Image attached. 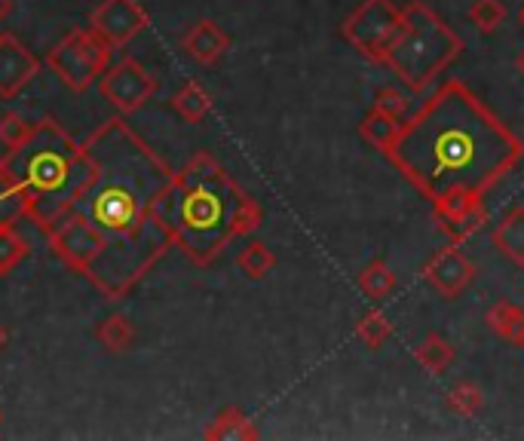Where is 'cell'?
<instances>
[{"label": "cell", "mask_w": 524, "mask_h": 441, "mask_svg": "<svg viewBox=\"0 0 524 441\" xmlns=\"http://www.w3.org/2000/svg\"><path fill=\"white\" fill-rule=\"evenodd\" d=\"M518 135L460 80H445L430 102L405 120L390 144V163L430 200L466 193L485 200L518 163Z\"/></svg>", "instance_id": "cell-1"}, {"label": "cell", "mask_w": 524, "mask_h": 441, "mask_svg": "<svg viewBox=\"0 0 524 441\" xmlns=\"http://www.w3.org/2000/svg\"><path fill=\"white\" fill-rule=\"evenodd\" d=\"M172 245L197 267H212L233 239L255 233L264 212L252 193L209 154L197 151L172 175L154 206Z\"/></svg>", "instance_id": "cell-2"}, {"label": "cell", "mask_w": 524, "mask_h": 441, "mask_svg": "<svg viewBox=\"0 0 524 441\" xmlns=\"http://www.w3.org/2000/svg\"><path fill=\"white\" fill-rule=\"evenodd\" d=\"M83 151L92 175L74 209L83 212L95 230L108 239L126 236L154 215L160 193L175 172L123 117L102 123L83 141Z\"/></svg>", "instance_id": "cell-3"}, {"label": "cell", "mask_w": 524, "mask_h": 441, "mask_svg": "<svg viewBox=\"0 0 524 441\" xmlns=\"http://www.w3.org/2000/svg\"><path fill=\"white\" fill-rule=\"evenodd\" d=\"M28 193L31 218L43 233L50 230L68 209L77 206L83 187L89 184L92 166L83 151V144L59 126L53 117H46L31 126L28 138L0 157Z\"/></svg>", "instance_id": "cell-4"}, {"label": "cell", "mask_w": 524, "mask_h": 441, "mask_svg": "<svg viewBox=\"0 0 524 441\" xmlns=\"http://www.w3.org/2000/svg\"><path fill=\"white\" fill-rule=\"evenodd\" d=\"M460 53L463 37L423 0H411L402 10V28L384 65L411 92H426L436 83V77L448 71L451 62H457Z\"/></svg>", "instance_id": "cell-5"}, {"label": "cell", "mask_w": 524, "mask_h": 441, "mask_svg": "<svg viewBox=\"0 0 524 441\" xmlns=\"http://www.w3.org/2000/svg\"><path fill=\"white\" fill-rule=\"evenodd\" d=\"M169 249H172V233L157 215H151L132 233L111 236L102 255L86 267L83 276L99 288L108 301H123L126 294L163 261Z\"/></svg>", "instance_id": "cell-6"}, {"label": "cell", "mask_w": 524, "mask_h": 441, "mask_svg": "<svg viewBox=\"0 0 524 441\" xmlns=\"http://www.w3.org/2000/svg\"><path fill=\"white\" fill-rule=\"evenodd\" d=\"M114 62V46H108L92 28H77L65 34L46 56L50 68L71 92H86Z\"/></svg>", "instance_id": "cell-7"}, {"label": "cell", "mask_w": 524, "mask_h": 441, "mask_svg": "<svg viewBox=\"0 0 524 441\" xmlns=\"http://www.w3.org/2000/svg\"><path fill=\"white\" fill-rule=\"evenodd\" d=\"M399 28H402V10L393 0H362L341 25V34L368 62L384 65L390 46L399 37Z\"/></svg>", "instance_id": "cell-8"}, {"label": "cell", "mask_w": 524, "mask_h": 441, "mask_svg": "<svg viewBox=\"0 0 524 441\" xmlns=\"http://www.w3.org/2000/svg\"><path fill=\"white\" fill-rule=\"evenodd\" d=\"M46 242H50L53 255L74 273H86V267L102 255L108 245V236L95 230L83 212L68 209L50 230H46Z\"/></svg>", "instance_id": "cell-9"}, {"label": "cell", "mask_w": 524, "mask_h": 441, "mask_svg": "<svg viewBox=\"0 0 524 441\" xmlns=\"http://www.w3.org/2000/svg\"><path fill=\"white\" fill-rule=\"evenodd\" d=\"M157 86H160L157 77L132 56H123L120 62H111V68L99 77L102 98L114 111H120L123 117L145 108L157 95Z\"/></svg>", "instance_id": "cell-10"}, {"label": "cell", "mask_w": 524, "mask_h": 441, "mask_svg": "<svg viewBox=\"0 0 524 441\" xmlns=\"http://www.w3.org/2000/svg\"><path fill=\"white\" fill-rule=\"evenodd\" d=\"M148 25H151V16L138 0H102V4L89 13V28L114 49L129 46Z\"/></svg>", "instance_id": "cell-11"}, {"label": "cell", "mask_w": 524, "mask_h": 441, "mask_svg": "<svg viewBox=\"0 0 524 441\" xmlns=\"http://www.w3.org/2000/svg\"><path fill=\"white\" fill-rule=\"evenodd\" d=\"M472 276H475V267L463 255L460 242H451V245H445V249H439L430 258V264L423 267V279L430 282L442 298H457V294H463L469 288Z\"/></svg>", "instance_id": "cell-12"}, {"label": "cell", "mask_w": 524, "mask_h": 441, "mask_svg": "<svg viewBox=\"0 0 524 441\" xmlns=\"http://www.w3.org/2000/svg\"><path fill=\"white\" fill-rule=\"evenodd\" d=\"M40 71V59L31 49L13 37V34H0V98H16Z\"/></svg>", "instance_id": "cell-13"}, {"label": "cell", "mask_w": 524, "mask_h": 441, "mask_svg": "<svg viewBox=\"0 0 524 441\" xmlns=\"http://www.w3.org/2000/svg\"><path fill=\"white\" fill-rule=\"evenodd\" d=\"M230 49V34L215 19H197L181 37V53L203 68L218 65Z\"/></svg>", "instance_id": "cell-14"}, {"label": "cell", "mask_w": 524, "mask_h": 441, "mask_svg": "<svg viewBox=\"0 0 524 441\" xmlns=\"http://www.w3.org/2000/svg\"><path fill=\"white\" fill-rule=\"evenodd\" d=\"M203 438H209V441H255V438H261V432L243 408L227 405L209 420V426L203 429Z\"/></svg>", "instance_id": "cell-15"}, {"label": "cell", "mask_w": 524, "mask_h": 441, "mask_svg": "<svg viewBox=\"0 0 524 441\" xmlns=\"http://www.w3.org/2000/svg\"><path fill=\"white\" fill-rule=\"evenodd\" d=\"M25 218H31L28 193L10 175V169L0 163V227H19Z\"/></svg>", "instance_id": "cell-16"}, {"label": "cell", "mask_w": 524, "mask_h": 441, "mask_svg": "<svg viewBox=\"0 0 524 441\" xmlns=\"http://www.w3.org/2000/svg\"><path fill=\"white\" fill-rule=\"evenodd\" d=\"M172 111L190 123V126H200L209 114H212V95L200 80H187L175 95H172Z\"/></svg>", "instance_id": "cell-17"}, {"label": "cell", "mask_w": 524, "mask_h": 441, "mask_svg": "<svg viewBox=\"0 0 524 441\" xmlns=\"http://www.w3.org/2000/svg\"><path fill=\"white\" fill-rule=\"evenodd\" d=\"M494 245L515 267H524V206L506 212V218L494 230Z\"/></svg>", "instance_id": "cell-18"}, {"label": "cell", "mask_w": 524, "mask_h": 441, "mask_svg": "<svg viewBox=\"0 0 524 441\" xmlns=\"http://www.w3.org/2000/svg\"><path fill=\"white\" fill-rule=\"evenodd\" d=\"M433 221L439 224V230L451 239V242H466L469 236H475L485 221H488V209L485 203H472L469 209H463L460 215H442L433 209Z\"/></svg>", "instance_id": "cell-19"}, {"label": "cell", "mask_w": 524, "mask_h": 441, "mask_svg": "<svg viewBox=\"0 0 524 441\" xmlns=\"http://www.w3.org/2000/svg\"><path fill=\"white\" fill-rule=\"evenodd\" d=\"M95 337H99V343L108 353H126V350H132L138 331H135L132 319H126L123 313H111L99 322Z\"/></svg>", "instance_id": "cell-20"}, {"label": "cell", "mask_w": 524, "mask_h": 441, "mask_svg": "<svg viewBox=\"0 0 524 441\" xmlns=\"http://www.w3.org/2000/svg\"><path fill=\"white\" fill-rule=\"evenodd\" d=\"M399 129H402V123L399 120H393V117H387V114H380V111H368L365 117H362V123H359V135L371 144V147H377V151H390V144L396 141V135H399Z\"/></svg>", "instance_id": "cell-21"}, {"label": "cell", "mask_w": 524, "mask_h": 441, "mask_svg": "<svg viewBox=\"0 0 524 441\" xmlns=\"http://www.w3.org/2000/svg\"><path fill=\"white\" fill-rule=\"evenodd\" d=\"M485 322H488V328H491L497 337H503V340H509V343H521V337H524V310H518V307L509 304V301L494 304V307L488 310Z\"/></svg>", "instance_id": "cell-22"}, {"label": "cell", "mask_w": 524, "mask_h": 441, "mask_svg": "<svg viewBox=\"0 0 524 441\" xmlns=\"http://www.w3.org/2000/svg\"><path fill=\"white\" fill-rule=\"evenodd\" d=\"M417 365L423 371H430V374H445L451 365H454V347L442 337V334H430L426 337L420 347H417Z\"/></svg>", "instance_id": "cell-23"}, {"label": "cell", "mask_w": 524, "mask_h": 441, "mask_svg": "<svg viewBox=\"0 0 524 441\" xmlns=\"http://www.w3.org/2000/svg\"><path fill=\"white\" fill-rule=\"evenodd\" d=\"M236 267H240V273L246 279H255L258 282V279H264L276 267V255L267 249L261 239H252V242L243 245L240 255H236Z\"/></svg>", "instance_id": "cell-24"}, {"label": "cell", "mask_w": 524, "mask_h": 441, "mask_svg": "<svg viewBox=\"0 0 524 441\" xmlns=\"http://www.w3.org/2000/svg\"><path fill=\"white\" fill-rule=\"evenodd\" d=\"M359 288L368 294L371 301H387L390 294L396 291V273L384 261H374L359 273Z\"/></svg>", "instance_id": "cell-25"}, {"label": "cell", "mask_w": 524, "mask_h": 441, "mask_svg": "<svg viewBox=\"0 0 524 441\" xmlns=\"http://www.w3.org/2000/svg\"><path fill=\"white\" fill-rule=\"evenodd\" d=\"M28 252V242L16 227H0V276H10L28 258Z\"/></svg>", "instance_id": "cell-26"}, {"label": "cell", "mask_w": 524, "mask_h": 441, "mask_svg": "<svg viewBox=\"0 0 524 441\" xmlns=\"http://www.w3.org/2000/svg\"><path fill=\"white\" fill-rule=\"evenodd\" d=\"M356 337L365 343L368 350H380V347H384V343L393 337V325H390V319H387L384 313L371 310V313H365V316L356 322Z\"/></svg>", "instance_id": "cell-27"}, {"label": "cell", "mask_w": 524, "mask_h": 441, "mask_svg": "<svg viewBox=\"0 0 524 441\" xmlns=\"http://www.w3.org/2000/svg\"><path fill=\"white\" fill-rule=\"evenodd\" d=\"M506 19V7H503V0H472V7H469V22L491 34L503 25Z\"/></svg>", "instance_id": "cell-28"}, {"label": "cell", "mask_w": 524, "mask_h": 441, "mask_svg": "<svg viewBox=\"0 0 524 441\" xmlns=\"http://www.w3.org/2000/svg\"><path fill=\"white\" fill-rule=\"evenodd\" d=\"M485 399H482V389L475 383H457L451 392H448V408L460 417H475L482 411Z\"/></svg>", "instance_id": "cell-29"}, {"label": "cell", "mask_w": 524, "mask_h": 441, "mask_svg": "<svg viewBox=\"0 0 524 441\" xmlns=\"http://www.w3.org/2000/svg\"><path fill=\"white\" fill-rule=\"evenodd\" d=\"M374 111H380V114H387V117H393V120H399V123H405L411 114H408V98H405V92H399V89H380L377 95H374Z\"/></svg>", "instance_id": "cell-30"}, {"label": "cell", "mask_w": 524, "mask_h": 441, "mask_svg": "<svg viewBox=\"0 0 524 441\" xmlns=\"http://www.w3.org/2000/svg\"><path fill=\"white\" fill-rule=\"evenodd\" d=\"M31 126L34 123H28L22 114H4L0 117V144H4L7 151H13V147H19L28 138Z\"/></svg>", "instance_id": "cell-31"}, {"label": "cell", "mask_w": 524, "mask_h": 441, "mask_svg": "<svg viewBox=\"0 0 524 441\" xmlns=\"http://www.w3.org/2000/svg\"><path fill=\"white\" fill-rule=\"evenodd\" d=\"M10 13H13V0H0V22H4Z\"/></svg>", "instance_id": "cell-32"}, {"label": "cell", "mask_w": 524, "mask_h": 441, "mask_svg": "<svg viewBox=\"0 0 524 441\" xmlns=\"http://www.w3.org/2000/svg\"><path fill=\"white\" fill-rule=\"evenodd\" d=\"M4 347H7V328L0 325V350H4Z\"/></svg>", "instance_id": "cell-33"}, {"label": "cell", "mask_w": 524, "mask_h": 441, "mask_svg": "<svg viewBox=\"0 0 524 441\" xmlns=\"http://www.w3.org/2000/svg\"><path fill=\"white\" fill-rule=\"evenodd\" d=\"M518 22H521V28H524V4H521V10H518Z\"/></svg>", "instance_id": "cell-34"}, {"label": "cell", "mask_w": 524, "mask_h": 441, "mask_svg": "<svg viewBox=\"0 0 524 441\" xmlns=\"http://www.w3.org/2000/svg\"><path fill=\"white\" fill-rule=\"evenodd\" d=\"M0 426H4V408H0Z\"/></svg>", "instance_id": "cell-35"}, {"label": "cell", "mask_w": 524, "mask_h": 441, "mask_svg": "<svg viewBox=\"0 0 524 441\" xmlns=\"http://www.w3.org/2000/svg\"><path fill=\"white\" fill-rule=\"evenodd\" d=\"M518 68H521V71H524V56H521V62H518Z\"/></svg>", "instance_id": "cell-36"}, {"label": "cell", "mask_w": 524, "mask_h": 441, "mask_svg": "<svg viewBox=\"0 0 524 441\" xmlns=\"http://www.w3.org/2000/svg\"><path fill=\"white\" fill-rule=\"evenodd\" d=\"M518 347H524V337H521V343H518Z\"/></svg>", "instance_id": "cell-37"}, {"label": "cell", "mask_w": 524, "mask_h": 441, "mask_svg": "<svg viewBox=\"0 0 524 441\" xmlns=\"http://www.w3.org/2000/svg\"><path fill=\"white\" fill-rule=\"evenodd\" d=\"M0 34H4V31H0Z\"/></svg>", "instance_id": "cell-38"}]
</instances>
